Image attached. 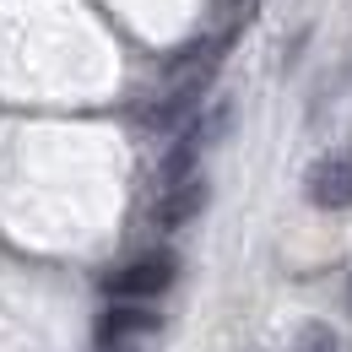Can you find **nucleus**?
<instances>
[{
    "label": "nucleus",
    "instance_id": "5",
    "mask_svg": "<svg viewBox=\"0 0 352 352\" xmlns=\"http://www.w3.org/2000/svg\"><path fill=\"white\" fill-rule=\"evenodd\" d=\"M293 352H342V342H336V331L325 320H309L304 331L293 336Z\"/></svg>",
    "mask_w": 352,
    "mask_h": 352
},
{
    "label": "nucleus",
    "instance_id": "2",
    "mask_svg": "<svg viewBox=\"0 0 352 352\" xmlns=\"http://www.w3.org/2000/svg\"><path fill=\"white\" fill-rule=\"evenodd\" d=\"M304 195H309V206H320V212H347L352 206V152L314 157L304 174Z\"/></svg>",
    "mask_w": 352,
    "mask_h": 352
},
{
    "label": "nucleus",
    "instance_id": "1",
    "mask_svg": "<svg viewBox=\"0 0 352 352\" xmlns=\"http://www.w3.org/2000/svg\"><path fill=\"white\" fill-rule=\"evenodd\" d=\"M174 282H179V255L174 250H146V255H135L131 265L109 271L103 293L120 298V304H152V298H163Z\"/></svg>",
    "mask_w": 352,
    "mask_h": 352
},
{
    "label": "nucleus",
    "instance_id": "4",
    "mask_svg": "<svg viewBox=\"0 0 352 352\" xmlns=\"http://www.w3.org/2000/svg\"><path fill=\"white\" fill-rule=\"evenodd\" d=\"M206 179L201 174H190V179H179V184H168V195L157 201V222L163 228H184V222H195L201 212H206Z\"/></svg>",
    "mask_w": 352,
    "mask_h": 352
},
{
    "label": "nucleus",
    "instance_id": "3",
    "mask_svg": "<svg viewBox=\"0 0 352 352\" xmlns=\"http://www.w3.org/2000/svg\"><path fill=\"white\" fill-rule=\"evenodd\" d=\"M163 320H157V309H146V304H120L114 298V309L98 320V342L103 347H125L131 336H152Z\"/></svg>",
    "mask_w": 352,
    "mask_h": 352
},
{
    "label": "nucleus",
    "instance_id": "6",
    "mask_svg": "<svg viewBox=\"0 0 352 352\" xmlns=\"http://www.w3.org/2000/svg\"><path fill=\"white\" fill-rule=\"evenodd\" d=\"M228 6H239V0H228Z\"/></svg>",
    "mask_w": 352,
    "mask_h": 352
}]
</instances>
